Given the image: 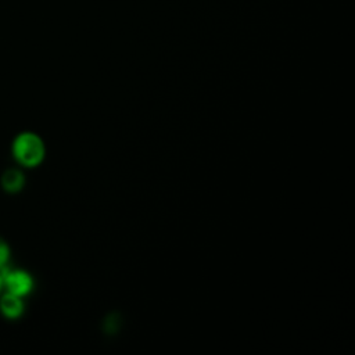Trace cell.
<instances>
[{"label": "cell", "instance_id": "cell-6", "mask_svg": "<svg viewBox=\"0 0 355 355\" xmlns=\"http://www.w3.org/2000/svg\"><path fill=\"white\" fill-rule=\"evenodd\" d=\"M3 287H4V284H3V270H0V291H1Z\"/></svg>", "mask_w": 355, "mask_h": 355}, {"label": "cell", "instance_id": "cell-2", "mask_svg": "<svg viewBox=\"0 0 355 355\" xmlns=\"http://www.w3.org/2000/svg\"><path fill=\"white\" fill-rule=\"evenodd\" d=\"M3 284L8 293H12L19 297H25L33 290V277L22 269H3Z\"/></svg>", "mask_w": 355, "mask_h": 355}, {"label": "cell", "instance_id": "cell-5", "mask_svg": "<svg viewBox=\"0 0 355 355\" xmlns=\"http://www.w3.org/2000/svg\"><path fill=\"white\" fill-rule=\"evenodd\" d=\"M10 255H11V251H10L8 244L3 239H0V270H3L4 268L8 266Z\"/></svg>", "mask_w": 355, "mask_h": 355}, {"label": "cell", "instance_id": "cell-1", "mask_svg": "<svg viewBox=\"0 0 355 355\" xmlns=\"http://www.w3.org/2000/svg\"><path fill=\"white\" fill-rule=\"evenodd\" d=\"M14 158L24 166H36L44 158V144L42 139L32 132L19 133L11 146Z\"/></svg>", "mask_w": 355, "mask_h": 355}, {"label": "cell", "instance_id": "cell-4", "mask_svg": "<svg viewBox=\"0 0 355 355\" xmlns=\"http://www.w3.org/2000/svg\"><path fill=\"white\" fill-rule=\"evenodd\" d=\"M1 184L3 189L8 193H17L19 191L25 184L24 173L18 169H8L1 176Z\"/></svg>", "mask_w": 355, "mask_h": 355}, {"label": "cell", "instance_id": "cell-3", "mask_svg": "<svg viewBox=\"0 0 355 355\" xmlns=\"http://www.w3.org/2000/svg\"><path fill=\"white\" fill-rule=\"evenodd\" d=\"M25 311V304L22 297L15 295L12 293H6L0 298V312L7 319H18Z\"/></svg>", "mask_w": 355, "mask_h": 355}]
</instances>
